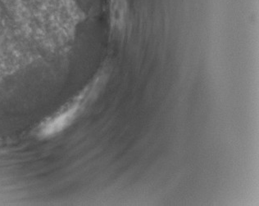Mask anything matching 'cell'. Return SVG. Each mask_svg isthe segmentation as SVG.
Segmentation results:
<instances>
[{
  "instance_id": "cell-1",
  "label": "cell",
  "mask_w": 259,
  "mask_h": 206,
  "mask_svg": "<svg viewBox=\"0 0 259 206\" xmlns=\"http://www.w3.org/2000/svg\"><path fill=\"white\" fill-rule=\"evenodd\" d=\"M81 107L80 99L75 100L70 105L64 107L61 112H57L53 117L44 123L40 129V134L44 137H49L64 130L76 118Z\"/></svg>"
}]
</instances>
